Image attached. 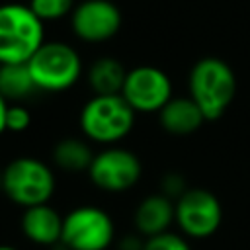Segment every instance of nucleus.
Here are the masks:
<instances>
[{"label": "nucleus", "mask_w": 250, "mask_h": 250, "mask_svg": "<svg viewBox=\"0 0 250 250\" xmlns=\"http://www.w3.org/2000/svg\"><path fill=\"white\" fill-rule=\"evenodd\" d=\"M37 90L62 92L72 88L82 74L80 55L62 41H45L27 61Z\"/></svg>", "instance_id": "obj_5"}, {"label": "nucleus", "mask_w": 250, "mask_h": 250, "mask_svg": "<svg viewBox=\"0 0 250 250\" xmlns=\"http://www.w3.org/2000/svg\"><path fill=\"white\" fill-rule=\"evenodd\" d=\"M45 43L43 21L25 4L0 6V64L27 62Z\"/></svg>", "instance_id": "obj_3"}, {"label": "nucleus", "mask_w": 250, "mask_h": 250, "mask_svg": "<svg viewBox=\"0 0 250 250\" xmlns=\"http://www.w3.org/2000/svg\"><path fill=\"white\" fill-rule=\"evenodd\" d=\"M174 201L166 195L152 193L146 195L139 201L135 213H133V223L139 234H143L145 238L166 232L170 229V225L174 223Z\"/></svg>", "instance_id": "obj_12"}, {"label": "nucleus", "mask_w": 250, "mask_h": 250, "mask_svg": "<svg viewBox=\"0 0 250 250\" xmlns=\"http://www.w3.org/2000/svg\"><path fill=\"white\" fill-rule=\"evenodd\" d=\"M125 76H127L125 66L113 57L96 59L88 68V84H90L94 96L121 94Z\"/></svg>", "instance_id": "obj_15"}, {"label": "nucleus", "mask_w": 250, "mask_h": 250, "mask_svg": "<svg viewBox=\"0 0 250 250\" xmlns=\"http://www.w3.org/2000/svg\"><path fill=\"white\" fill-rule=\"evenodd\" d=\"M160 127L170 135H191L207 121L199 105L189 96H172V100L156 113Z\"/></svg>", "instance_id": "obj_13"}, {"label": "nucleus", "mask_w": 250, "mask_h": 250, "mask_svg": "<svg viewBox=\"0 0 250 250\" xmlns=\"http://www.w3.org/2000/svg\"><path fill=\"white\" fill-rule=\"evenodd\" d=\"M113 240V219L100 207L80 205L62 217L61 244L66 250H107Z\"/></svg>", "instance_id": "obj_6"}, {"label": "nucleus", "mask_w": 250, "mask_h": 250, "mask_svg": "<svg viewBox=\"0 0 250 250\" xmlns=\"http://www.w3.org/2000/svg\"><path fill=\"white\" fill-rule=\"evenodd\" d=\"M20 227L23 236L39 246H57L62 234V215L49 203L23 209Z\"/></svg>", "instance_id": "obj_11"}, {"label": "nucleus", "mask_w": 250, "mask_h": 250, "mask_svg": "<svg viewBox=\"0 0 250 250\" xmlns=\"http://www.w3.org/2000/svg\"><path fill=\"white\" fill-rule=\"evenodd\" d=\"M94 154L96 152L92 150L86 137L84 139L82 137H62L53 146L51 160L62 172L80 174V172H88Z\"/></svg>", "instance_id": "obj_14"}, {"label": "nucleus", "mask_w": 250, "mask_h": 250, "mask_svg": "<svg viewBox=\"0 0 250 250\" xmlns=\"http://www.w3.org/2000/svg\"><path fill=\"white\" fill-rule=\"evenodd\" d=\"M145 240L137 234H125L117 240V250H143Z\"/></svg>", "instance_id": "obj_21"}, {"label": "nucleus", "mask_w": 250, "mask_h": 250, "mask_svg": "<svg viewBox=\"0 0 250 250\" xmlns=\"http://www.w3.org/2000/svg\"><path fill=\"white\" fill-rule=\"evenodd\" d=\"M186 189H188L186 178L182 174H178V172H168L160 180V193L166 195V197H170L172 201H176Z\"/></svg>", "instance_id": "obj_20"}, {"label": "nucleus", "mask_w": 250, "mask_h": 250, "mask_svg": "<svg viewBox=\"0 0 250 250\" xmlns=\"http://www.w3.org/2000/svg\"><path fill=\"white\" fill-rule=\"evenodd\" d=\"M143 174L139 156L125 146H104L92 158L88 168L90 182L107 193H123L131 189Z\"/></svg>", "instance_id": "obj_8"}, {"label": "nucleus", "mask_w": 250, "mask_h": 250, "mask_svg": "<svg viewBox=\"0 0 250 250\" xmlns=\"http://www.w3.org/2000/svg\"><path fill=\"white\" fill-rule=\"evenodd\" d=\"M0 250H18L16 246H10V244H0Z\"/></svg>", "instance_id": "obj_23"}, {"label": "nucleus", "mask_w": 250, "mask_h": 250, "mask_svg": "<svg viewBox=\"0 0 250 250\" xmlns=\"http://www.w3.org/2000/svg\"><path fill=\"white\" fill-rule=\"evenodd\" d=\"M135 115L121 94L92 96L80 109L78 125L88 141L111 146L133 131Z\"/></svg>", "instance_id": "obj_2"}, {"label": "nucleus", "mask_w": 250, "mask_h": 250, "mask_svg": "<svg viewBox=\"0 0 250 250\" xmlns=\"http://www.w3.org/2000/svg\"><path fill=\"white\" fill-rule=\"evenodd\" d=\"M41 21L61 20L74 10V0H29L27 4Z\"/></svg>", "instance_id": "obj_17"}, {"label": "nucleus", "mask_w": 250, "mask_h": 250, "mask_svg": "<svg viewBox=\"0 0 250 250\" xmlns=\"http://www.w3.org/2000/svg\"><path fill=\"white\" fill-rule=\"evenodd\" d=\"M33 92H37V86L27 68V62L0 64V96L8 104H20Z\"/></svg>", "instance_id": "obj_16"}, {"label": "nucleus", "mask_w": 250, "mask_h": 250, "mask_svg": "<svg viewBox=\"0 0 250 250\" xmlns=\"http://www.w3.org/2000/svg\"><path fill=\"white\" fill-rule=\"evenodd\" d=\"M188 96L199 105L207 121L227 113L236 94V76L230 64L219 57L199 59L188 76Z\"/></svg>", "instance_id": "obj_1"}, {"label": "nucleus", "mask_w": 250, "mask_h": 250, "mask_svg": "<svg viewBox=\"0 0 250 250\" xmlns=\"http://www.w3.org/2000/svg\"><path fill=\"white\" fill-rule=\"evenodd\" d=\"M55 189L53 168L35 156H18L2 168V193L21 209L49 203Z\"/></svg>", "instance_id": "obj_4"}, {"label": "nucleus", "mask_w": 250, "mask_h": 250, "mask_svg": "<svg viewBox=\"0 0 250 250\" xmlns=\"http://www.w3.org/2000/svg\"><path fill=\"white\" fill-rule=\"evenodd\" d=\"M0 193H2V170H0Z\"/></svg>", "instance_id": "obj_24"}, {"label": "nucleus", "mask_w": 250, "mask_h": 250, "mask_svg": "<svg viewBox=\"0 0 250 250\" xmlns=\"http://www.w3.org/2000/svg\"><path fill=\"white\" fill-rule=\"evenodd\" d=\"M174 223L188 238L203 240L213 236L223 221L219 197L205 188H188L174 201Z\"/></svg>", "instance_id": "obj_7"}, {"label": "nucleus", "mask_w": 250, "mask_h": 250, "mask_svg": "<svg viewBox=\"0 0 250 250\" xmlns=\"http://www.w3.org/2000/svg\"><path fill=\"white\" fill-rule=\"evenodd\" d=\"M143 250H191V246L184 234H176V232L166 230V232L145 238Z\"/></svg>", "instance_id": "obj_18"}, {"label": "nucleus", "mask_w": 250, "mask_h": 250, "mask_svg": "<svg viewBox=\"0 0 250 250\" xmlns=\"http://www.w3.org/2000/svg\"><path fill=\"white\" fill-rule=\"evenodd\" d=\"M31 125V113L21 104H10L6 111V131L10 133H23Z\"/></svg>", "instance_id": "obj_19"}, {"label": "nucleus", "mask_w": 250, "mask_h": 250, "mask_svg": "<svg viewBox=\"0 0 250 250\" xmlns=\"http://www.w3.org/2000/svg\"><path fill=\"white\" fill-rule=\"evenodd\" d=\"M74 35L86 43H104L121 27V12L111 0H84L70 12Z\"/></svg>", "instance_id": "obj_10"}, {"label": "nucleus", "mask_w": 250, "mask_h": 250, "mask_svg": "<svg viewBox=\"0 0 250 250\" xmlns=\"http://www.w3.org/2000/svg\"><path fill=\"white\" fill-rule=\"evenodd\" d=\"M8 102L0 96V135L6 131V111H8Z\"/></svg>", "instance_id": "obj_22"}, {"label": "nucleus", "mask_w": 250, "mask_h": 250, "mask_svg": "<svg viewBox=\"0 0 250 250\" xmlns=\"http://www.w3.org/2000/svg\"><path fill=\"white\" fill-rule=\"evenodd\" d=\"M121 96L135 113H158L172 100V80L158 66L141 64L127 70Z\"/></svg>", "instance_id": "obj_9"}]
</instances>
